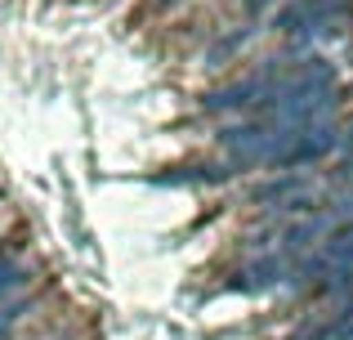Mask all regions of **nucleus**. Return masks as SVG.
Masks as SVG:
<instances>
[{"mask_svg":"<svg viewBox=\"0 0 353 340\" xmlns=\"http://www.w3.org/2000/svg\"><path fill=\"white\" fill-rule=\"evenodd\" d=\"M349 14V0H295L282 14L273 18L277 32H304V27H322V32H336V18Z\"/></svg>","mask_w":353,"mask_h":340,"instance_id":"obj_1","label":"nucleus"},{"mask_svg":"<svg viewBox=\"0 0 353 340\" xmlns=\"http://www.w3.org/2000/svg\"><path fill=\"white\" fill-rule=\"evenodd\" d=\"M282 273H286V260H282V255H259V260L241 273V287H246V291L273 287V282H282Z\"/></svg>","mask_w":353,"mask_h":340,"instance_id":"obj_2","label":"nucleus"},{"mask_svg":"<svg viewBox=\"0 0 353 340\" xmlns=\"http://www.w3.org/2000/svg\"><path fill=\"white\" fill-rule=\"evenodd\" d=\"M327 233H331V215H309V219H300V224L286 228V251H304V246H313Z\"/></svg>","mask_w":353,"mask_h":340,"instance_id":"obj_3","label":"nucleus"},{"mask_svg":"<svg viewBox=\"0 0 353 340\" xmlns=\"http://www.w3.org/2000/svg\"><path fill=\"white\" fill-rule=\"evenodd\" d=\"M300 188H304V179H268V183H259L255 188V201H277V206H282V201H291V197H300Z\"/></svg>","mask_w":353,"mask_h":340,"instance_id":"obj_4","label":"nucleus"},{"mask_svg":"<svg viewBox=\"0 0 353 340\" xmlns=\"http://www.w3.org/2000/svg\"><path fill=\"white\" fill-rule=\"evenodd\" d=\"M27 278H32V273H27V264H18V260H5V264H0V300H5L9 291H18Z\"/></svg>","mask_w":353,"mask_h":340,"instance_id":"obj_5","label":"nucleus"},{"mask_svg":"<svg viewBox=\"0 0 353 340\" xmlns=\"http://www.w3.org/2000/svg\"><path fill=\"white\" fill-rule=\"evenodd\" d=\"M250 5H255V9H264V5H273V0H250Z\"/></svg>","mask_w":353,"mask_h":340,"instance_id":"obj_6","label":"nucleus"}]
</instances>
